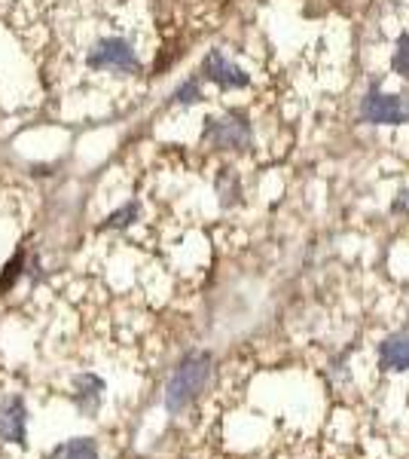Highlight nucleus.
Masks as SVG:
<instances>
[{
  "label": "nucleus",
  "instance_id": "1",
  "mask_svg": "<svg viewBox=\"0 0 409 459\" xmlns=\"http://www.w3.org/2000/svg\"><path fill=\"white\" fill-rule=\"evenodd\" d=\"M214 377V359L205 350H190L181 361L175 365L168 383H166V411L171 417L183 413L187 407L196 402L199 395L208 389Z\"/></svg>",
  "mask_w": 409,
  "mask_h": 459
},
{
  "label": "nucleus",
  "instance_id": "2",
  "mask_svg": "<svg viewBox=\"0 0 409 459\" xmlns=\"http://www.w3.org/2000/svg\"><path fill=\"white\" fill-rule=\"evenodd\" d=\"M86 68L92 74H114V77H135L141 74V56L135 43L123 34H104L86 49Z\"/></svg>",
  "mask_w": 409,
  "mask_h": 459
},
{
  "label": "nucleus",
  "instance_id": "3",
  "mask_svg": "<svg viewBox=\"0 0 409 459\" xmlns=\"http://www.w3.org/2000/svg\"><path fill=\"white\" fill-rule=\"evenodd\" d=\"M202 138L208 144L223 147V151H244L251 144V123L244 114H220V117H208Z\"/></svg>",
  "mask_w": 409,
  "mask_h": 459
},
{
  "label": "nucleus",
  "instance_id": "4",
  "mask_svg": "<svg viewBox=\"0 0 409 459\" xmlns=\"http://www.w3.org/2000/svg\"><path fill=\"white\" fill-rule=\"evenodd\" d=\"M361 117L367 123H379V126H400L409 123V105L400 95H385L379 92V86H373L361 105Z\"/></svg>",
  "mask_w": 409,
  "mask_h": 459
},
{
  "label": "nucleus",
  "instance_id": "5",
  "mask_svg": "<svg viewBox=\"0 0 409 459\" xmlns=\"http://www.w3.org/2000/svg\"><path fill=\"white\" fill-rule=\"evenodd\" d=\"M0 444L28 447V404L21 395H6L0 402Z\"/></svg>",
  "mask_w": 409,
  "mask_h": 459
},
{
  "label": "nucleus",
  "instance_id": "6",
  "mask_svg": "<svg viewBox=\"0 0 409 459\" xmlns=\"http://www.w3.org/2000/svg\"><path fill=\"white\" fill-rule=\"evenodd\" d=\"M199 80H208V83L220 86V89H244L251 83V77L244 74L239 65L229 62L220 49H211L202 58V68H199Z\"/></svg>",
  "mask_w": 409,
  "mask_h": 459
},
{
  "label": "nucleus",
  "instance_id": "7",
  "mask_svg": "<svg viewBox=\"0 0 409 459\" xmlns=\"http://www.w3.org/2000/svg\"><path fill=\"white\" fill-rule=\"evenodd\" d=\"M104 389H107V383L92 371H83V374L73 377L71 380V402L80 411V417H86V420L98 417V411L104 404Z\"/></svg>",
  "mask_w": 409,
  "mask_h": 459
},
{
  "label": "nucleus",
  "instance_id": "8",
  "mask_svg": "<svg viewBox=\"0 0 409 459\" xmlns=\"http://www.w3.org/2000/svg\"><path fill=\"white\" fill-rule=\"evenodd\" d=\"M379 368L385 374L409 371V334L406 331H394L379 343Z\"/></svg>",
  "mask_w": 409,
  "mask_h": 459
},
{
  "label": "nucleus",
  "instance_id": "9",
  "mask_svg": "<svg viewBox=\"0 0 409 459\" xmlns=\"http://www.w3.org/2000/svg\"><path fill=\"white\" fill-rule=\"evenodd\" d=\"M47 459H101L98 441L89 438V435H80V438H68L58 447H52Z\"/></svg>",
  "mask_w": 409,
  "mask_h": 459
},
{
  "label": "nucleus",
  "instance_id": "10",
  "mask_svg": "<svg viewBox=\"0 0 409 459\" xmlns=\"http://www.w3.org/2000/svg\"><path fill=\"white\" fill-rule=\"evenodd\" d=\"M28 257H31V251H25V246H21L16 255L6 261L4 273H0V294H10L13 288L28 276Z\"/></svg>",
  "mask_w": 409,
  "mask_h": 459
},
{
  "label": "nucleus",
  "instance_id": "11",
  "mask_svg": "<svg viewBox=\"0 0 409 459\" xmlns=\"http://www.w3.org/2000/svg\"><path fill=\"white\" fill-rule=\"evenodd\" d=\"M138 218H141V203H138V199H129V203L120 205L116 212H110L98 230H101V233H107V230H125V227L135 224Z\"/></svg>",
  "mask_w": 409,
  "mask_h": 459
},
{
  "label": "nucleus",
  "instance_id": "12",
  "mask_svg": "<svg viewBox=\"0 0 409 459\" xmlns=\"http://www.w3.org/2000/svg\"><path fill=\"white\" fill-rule=\"evenodd\" d=\"M205 95H202V80L199 77H190V80H183L181 86L175 89V95H171V101H175V105H196V101H202Z\"/></svg>",
  "mask_w": 409,
  "mask_h": 459
},
{
  "label": "nucleus",
  "instance_id": "13",
  "mask_svg": "<svg viewBox=\"0 0 409 459\" xmlns=\"http://www.w3.org/2000/svg\"><path fill=\"white\" fill-rule=\"evenodd\" d=\"M391 68L400 74V77L409 80V31L397 40V49H394V58H391Z\"/></svg>",
  "mask_w": 409,
  "mask_h": 459
},
{
  "label": "nucleus",
  "instance_id": "14",
  "mask_svg": "<svg viewBox=\"0 0 409 459\" xmlns=\"http://www.w3.org/2000/svg\"><path fill=\"white\" fill-rule=\"evenodd\" d=\"M217 194H220V203L223 205H233L239 199V178L235 175H220L217 178Z\"/></svg>",
  "mask_w": 409,
  "mask_h": 459
}]
</instances>
